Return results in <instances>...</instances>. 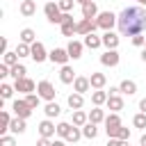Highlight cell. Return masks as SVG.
<instances>
[{
	"instance_id": "obj_1",
	"label": "cell",
	"mask_w": 146,
	"mask_h": 146,
	"mask_svg": "<svg viewBox=\"0 0 146 146\" xmlns=\"http://www.w3.org/2000/svg\"><path fill=\"white\" fill-rule=\"evenodd\" d=\"M119 32L123 36H135V34H141L146 30V11L141 7H125L121 14H119Z\"/></svg>"
},
{
	"instance_id": "obj_2",
	"label": "cell",
	"mask_w": 146,
	"mask_h": 146,
	"mask_svg": "<svg viewBox=\"0 0 146 146\" xmlns=\"http://www.w3.org/2000/svg\"><path fill=\"white\" fill-rule=\"evenodd\" d=\"M105 132H107V137H116L119 135V130H121V119H119V112H112L110 116H105Z\"/></svg>"
},
{
	"instance_id": "obj_3",
	"label": "cell",
	"mask_w": 146,
	"mask_h": 146,
	"mask_svg": "<svg viewBox=\"0 0 146 146\" xmlns=\"http://www.w3.org/2000/svg\"><path fill=\"white\" fill-rule=\"evenodd\" d=\"M116 21H119V16L116 14H112V11H100L98 16H96V23H98V27L100 30H112L114 25H116Z\"/></svg>"
},
{
	"instance_id": "obj_4",
	"label": "cell",
	"mask_w": 146,
	"mask_h": 146,
	"mask_svg": "<svg viewBox=\"0 0 146 146\" xmlns=\"http://www.w3.org/2000/svg\"><path fill=\"white\" fill-rule=\"evenodd\" d=\"M36 94H39L43 100H55V96H57V91H55V87H52L50 80H41V82L36 84Z\"/></svg>"
},
{
	"instance_id": "obj_5",
	"label": "cell",
	"mask_w": 146,
	"mask_h": 146,
	"mask_svg": "<svg viewBox=\"0 0 146 146\" xmlns=\"http://www.w3.org/2000/svg\"><path fill=\"white\" fill-rule=\"evenodd\" d=\"M11 110H14V114H16V116H21V119H27V116L32 114V107L27 105V100H25V98H16V100L11 103Z\"/></svg>"
},
{
	"instance_id": "obj_6",
	"label": "cell",
	"mask_w": 146,
	"mask_h": 146,
	"mask_svg": "<svg viewBox=\"0 0 146 146\" xmlns=\"http://www.w3.org/2000/svg\"><path fill=\"white\" fill-rule=\"evenodd\" d=\"M48 59L52 62V64H66L68 59H71V55H68V50L66 48H52L50 52H48Z\"/></svg>"
},
{
	"instance_id": "obj_7",
	"label": "cell",
	"mask_w": 146,
	"mask_h": 146,
	"mask_svg": "<svg viewBox=\"0 0 146 146\" xmlns=\"http://www.w3.org/2000/svg\"><path fill=\"white\" fill-rule=\"evenodd\" d=\"M96 27H98L96 18H82V21H78V32H75V34H82V36H87V34H91Z\"/></svg>"
},
{
	"instance_id": "obj_8",
	"label": "cell",
	"mask_w": 146,
	"mask_h": 146,
	"mask_svg": "<svg viewBox=\"0 0 146 146\" xmlns=\"http://www.w3.org/2000/svg\"><path fill=\"white\" fill-rule=\"evenodd\" d=\"M14 89L21 91V94H32V91L36 89V84H34V80H30V78L25 75V78H21V80H14Z\"/></svg>"
},
{
	"instance_id": "obj_9",
	"label": "cell",
	"mask_w": 146,
	"mask_h": 146,
	"mask_svg": "<svg viewBox=\"0 0 146 146\" xmlns=\"http://www.w3.org/2000/svg\"><path fill=\"white\" fill-rule=\"evenodd\" d=\"M55 132H57V125L52 123V119H48V116H46V119L39 123V135H41V137L52 139V137H55Z\"/></svg>"
},
{
	"instance_id": "obj_10",
	"label": "cell",
	"mask_w": 146,
	"mask_h": 146,
	"mask_svg": "<svg viewBox=\"0 0 146 146\" xmlns=\"http://www.w3.org/2000/svg\"><path fill=\"white\" fill-rule=\"evenodd\" d=\"M30 57H32L36 64H41V62L48 59V52H46V48H43L41 41H34V43H32V52H30Z\"/></svg>"
},
{
	"instance_id": "obj_11",
	"label": "cell",
	"mask_w": 146,
	"mask_h": 146,
	"mask_svg": "<svg viewBox=\"0 0 146 146\" xmlns=\"http://www.w3.org/2000/svg\"><path fill=\"white\" fill-rule=\"evenodd\" d=\"M59 27H62V34H64V36H73V34L78 32V23L73 21V16H71V14L66 16V21H64Z\"/></svg>"
},
{
	"instance_id": "obj_12",
	"label": "cell",
	"mask_w": 146,
	"mask_h": 146,
	"mask_svg": "<svg viewBox=\"0 0 146 146\" xmlns=\"http://www.w3.org/2000/svg\"><path fill=\"white\" fill-rule=\"evenodd\" d=\"M103 46H105L107 50H116V46H119V34H114L112 30H107V32L103 34Z\"/></svg>"
},
{
	"instance_id": "obj_13",
	"label": "cell",
	"mask_w": 146,
	"mask_h": 146,
	"mask_svg": "<svg viewBox=\"0 0 146 146\" xmlns=\"http://www.w3.org/2000/svg\"><path fill=\"white\" fill-rule=\"evenodd\" d=\"M100 64L103 66H116L119 64V52L116 50H105L100 55Z\"/></svg>"
},
{
	"instance_id": "obj_14",
	"label": "cell",
	"mask_w": 146,
	"mask_h": 146,
	"mask_svg": "<svg viewBox=\"0 0 146 146\" xmlns=\"http://www.w3.org/2000/svg\"><path fill=\"white\" fill-rule=\"evenodd\" d=\"M91 89V82H89V78H84V75H78L75 80H73V91H78V94H84V91H89Z\"/></svg>"
},
{
	"instance_id": "obj_15",
	"label": "cell",
	"mask_w": 146,
	"mask_h": 146,
	"mask_svg": "<svg viewBox=\"0 0 146 146\" xmlns=\"http://www.w3.org/2000/svg\"><path fill=\"white\" fill-rule=\"evenodd\" d=\"M78 75H75V71L68 66V64H64L62 66V71H59V80L64 82V84H73V80H75Z\"/></svg>"
},
{
	"instance_id": "obj_16",
	"label": "cell",
	"mask_w": 146,
	"mask_h": 146,
	"mask_svg": "<svg viewBox=\"0 0 146 146\" xmlns=\"http://www.w3.org/2000/svg\"><path fill=\"white\" fill-rule=\"evenodd\" d=\"M66 103H68V107H71V110H82V105H84V94L73 91V94L66 98Z\"/></svg>"
},
{
	"instance_id": "obj_17",
	"label": "cell",
	"mask_w": 146,
	"mask_h": 146,
	"mask_svg": "<svg viewBox=\"0 0 146 146\" xmlns=\"http://www.w3.org/2000/svg\"><path fill=\"white\" fill-rule=\"evenodd\" d=\"M18 9H21V14H23L25 18H30V16L36 14V2H34V0H23Z\"/></svg>"
},
{
	"instance_id": "obj_18",
	"label": "cell",
	"mask_w": 146,
	"mask_h": 146,
	"mask_svg": "<svg viewBox=\"0 0 146 146\" xmlns=\"http://www.w3.org/2000/svg\"><path fill=\"white\" fill-rule=\"evenodd\" d=\"M98 14H100V11H98V7H96L94 0H89V2L82 5V18H96Z\"/></svg>"
},
{
	"instance_id": "obj_19",
	"label": "cell",
	"mask_w": 146,
	"mask_h": 146,
	"mask_svg": "<svg viewBox=\"0 0 146 146\" xmlns=\"http://www.w3.org/2000/svg\"><path fill=\"white\" fill-rule=\"evenodd\" d=\"M82 48H84V43H80V41H75V39L66 46V50H68L71 59H80V57H82Z\"/></svg>"
},
{
	"instance_id": "obj_20",
	"label": "cell",
	"mask_w": 146,
	"mask_h": 146,
	"mask_svg": "<svg viewBox=\"0 0 146 146\" xmlns=\"http://www.w3.org/2000/svg\"><path fill=\"white\" fill-rule=\"evenodd\" d=\"M107 98H110V94H107V91H103V89H94V91H91V103H94L96 107L105 105V103H107Z\"/></svg>"
},
{
	"instance_id": "obj_21",
	"label": "cell",
	"mask_w": 146,
	"mask_h": 146,
	"mask_svg": "<svg viewBox=\"0 0 146 146\" xmlns=\"http://www.w3.org/2000/svg\"><path fill=\"white\" fill-rule=\"evenodd\" d=\"M105 105H107V110H112V112H121V110H123V98H121L119 94H114V96L107 98Z\"/></svg>"
},
{
	"instance_id": "obj_22",
	"label": "cell",
	"mask_w": 146,
	"mask_h": 146,
	"mask_svg": "<svg viewBox=\"0 0 146 146\" xmlns=\"http://www.w3.org/2000/svg\"><path fill=\"white\" fill-rule=\"evenodd\" d=\"M82 43H84L87 48L96 50V48H100V46H103V36H96V34L91 32V34H87V36H84V41H82Z\"/></svg>"
},
{
	"instance_id": "obj_23",
	"label": "cell",
	"mask_w": 146,
	"mask_h": 146,
	"mask_svg": "<svg viewBox=\"0 0 146 146\" xmlns=\"http://www.w3.org/2000/svg\"><path fill=\"white\" fill-rule=\"evenodd\" d=\"M89 82H91V89H103L105 82H107V78H105V73H91Z\"/></svg>"
},
{
	"instance_id": "obj_24",
	"label": "cell",
	"mask_w": 146,
	"mask_h": 146,
	"mask_svg": "<svg viewBox=\"0 0 146 146\" xmlns=\"http://www.w3.org/2000/svg\"><path fill=\"white\" fill-rule=\"evenodd\" d=\"M43 112H46V116H48V119H57V116H59V112H62V107H59L55 100H48V103H46V107H43Z\"/></svg>"
},
{
	"instance_id": "obj_25",
	"label": "cell",
	"mask_w": 146,
	"mask_h": 146,
	"mask_svg": "<svg viewBox=\"0 0 146 146\" xmlns=\"http://www.w3.org/2000/svg\"><path fill=\"white\" fill-rule=\"evenodd\" d=\"M119 89H121V94L132 96V94H137V82H135V80H123V82L119 84Z\"/></svg>"
},
{
	"instance_id": "obj_26",
	"label": "cell",
	"mask_w": 146,
	"mask_h": 146,
	"mask_svg": "<svg viewBox=\"0 0 146 146\" xmlns=\"http://www.w3.org/2000/svg\"><path fill=\"white\" fill-rule=\"evenodd\" d=\"M9 130H11L14 135H23V132H25V119H21V116L11 119V125H9Z\"/></svg>"
},
{
	"instance_id": "obj_27",
	"label": "cell",
	"mask_w": 146,
	"mask_h": 146,
	"mask_svg": "<svg viewBox=\"0 0 146 146\" xmlns=\"http://www.w3.org/2000/svg\"><path fill=\"white\" fill-rule=\"evenodd\" d=\"M89 121H91V123H96V125H98V123H103V121H105V112H103L100 107H96V105H94V110L89 112Z\"/></svg>"
},
{
	"instance_id": "obj_28",
	"label": "cell",
	"mask_w": 146,
	"mask_h": 146,
	"mask_svg": "<svg viewBox=\"0 0 146 146\" xmlns=\"http://www.w3.org/2000/svg\"><path fill=\"white\" fill-rule=\"evenodd\" d=\"M89 123V114L82 110H73V125H84Z\"/></svg>"
},
{
	"instance_id": "obj_29",
	"label": "cell",
	"mask_w": 146,
	"mask_h": 146,
	"mask_svg": "<svg viewBox=\"0 0 146 146\" xmlns=\"http://www.w3.org/2000/svg\"><path fill=\"white\" fill-rule=\"evenodd\" d=\"M96 135H98V128H96V123H84L82 125V137H87V139H96Z\"/></svg>"
},
{
	"instance_id": "obj_30",
	"label": "cell",
	"mask_w": 146,
	"mask_h": 146,
	"mask_svg": "<svg viewBox=\"0 0 146 146\" xmlns=\"http://www.w3.org/2000/svg\"><path fill=\"white\" fill-rule=\"evenodd\" d=\"M21 41L32 46V43L36 41V34H34V30H32V27H25V30H21Z\"/></svg>"
},
{
	"instance_id": "obj_31",
	"label": "cell",
	"mask_w": 146,
	"mask_h": 146,
	"mask_svg": "<svg viewBox=\"0 0 146 146\" xmlns=\"http://www.w3.org/2000/svg\"><path fill=\"white\" fill-rule=\"evenodd\" d=\"M80 137H82V130H80V125H71V130H68V135H66L64 139H66L68 144H75Z\"/></svg>"
},
{
	"instance_id": "obj_32",
	"label": "cell",
	"mask_w": 146,
	"mask_h": 146,
	"mask_svg": "<svg viewBox=\"0 0 146 146\" xmlns=\"http://www.w3.org/2000/svg\"><path fill=\"white\" fill-rule=\"evenodd\" d=\"M9 125H11V116H9V112H2L0 114V135H7Z\"/></svg>"
},
{
	"instance_id": "obj_33",
	"label": "cell",
	"mask_w": 146,
	"mask_h": 146,
	"mask_svg": "<svg viewBox=\"0 0 146 146\" xmlns=\"http://www.w3.org/2000/svg\"><path fill=\"white\" fill-rule=\"evenodd\" d=\"M14 52H16L18 57H30V52H32V46H30V43H23V41H21V43L16 46V50H14Z\"/></svg>"
},
{
	"instance_id": "obj_34",
	"label": "cell",
	"mask_w": 146,
	"mask_h": 146,
	"mask_svg": "<svg viewBox=\"0 0 146 146\" xmlns=\"http://www.w3.org/2000/svg\"><path fill=\"white\" fill-rule=\"evenodd\" d=\"M25 75H27V68H25L23 64L11 66V78H14V80H21V78H25Z\"/></svg>"
},
{
	"instance_id": "obj_35",
	"label": "cell",
	"mask_w": 146,
	"mask_h": 146,
	"mask_svg": "<svg viewBox=\"0 0 146 146\" xmlns=\"http://www.w3.org/2000/svg\"><path fill=\"white\" fill-rule=\"evenodd\" d=\"M2 64H7V66H16V64H18V55L7 50V52L2 55Z\"/></svg>"
},
{
	"instance_id": "obj_36",
	"label": "cell",
	"mask_w": 146,
	"mask_h": 146,
	"mask_svg": "<svg viewBox=\"0 0 146 146\" xmlns=\"http://www.w3.org/2000/svg\"><path fill=\"white\" fill-rule=\"evenodd\" d=\"M14 91H16V89H14L11 84H7V82H2V84H0V96H2V100L11 98V96H14Z\"/></svg>"
},
{
	"instance_id": "obj_37",
	"label": "cell",
	"mask_w": 146,
	"mask_h": 146,
	"mask_svg": "<svg viewBox=\"0 0 146 146\" xmlns=\"http://www.w3.org/2000/svg\"><path fill=\"white\" fill-rule=\"evenodd\" d=\"M25 100H27V105L34 110V107H39V103H41L43 98H41L39 94H34V91H32V94H25Z\"/></svg>"
},
{
	"instance_id": "obj_38",
	"label": "cell",
	"mask_w": 146,
	"mask_h": 146,
	"mask_svg": "<svg viewBox=\"0 0 146 146\" xmlns=\"http://www.w3.org/2000/svg\"><path fill=\"white\" fill-rule=\"evenodd\" d=\"M132 125H135V128H146V114H144V112L135 114V119H132Z\"/></svg>"
},
{
	"instance_id": "obj_39",
	"label": "cell",
	"mask_w": 146,
	"mask_h": 146,
	"mask_svg": "<svg viewBox=\"0 0 146 146\" xmlns=\"http://www.w3.org/2000/svg\"><path fill=\"white\" fill-rule=\"evenodd\" d=\"M68 130H71V123H66V121H62V123H57V135L64 139L66 135H68Z\"/></svg>"
},
{
	"instance_id": "obj_40",
	"label": "cell",
	"mask_w": 146,
	"mask_h": 146,
	"mask_svg": "<svg viewBox=\"0 0 146 146\" xmlns=\"http://www.w3.org/2000/svg\"><path fill=\"white\" fill-rule=\"evenodd\" d=\"M57 5H59V9H62V11H66V14H68V11L73 9L75 0H57Z\"/></svg>"
},
{
	"instance_id": "obj_41",
	"label": "cell",
	"mask_w": 146,
	"mask_h": 146,
	"mask_svg": "<svg viewBox=\"0 0 146 146\" xmlns=\"http://www.w3.org/2000/svg\"><path fill=\"white\" fill-rule=\"evenodd\" d=\"M0 146H16V139L11 135H0Z\"/></svg>"
},
{
	"instance_id": "obj_42",
	"label": "cell",
	"mask_w": 146,
	"mask_h": 146,
	"mask_svg": "<svg viewBox=\"0 0 146 146\" xmlns=\"http://www.w3.org/2000/svg\"><path fill=\"white\" fill-rule=\"evenodd\" d=\"M107 146H128L125 139H119V137H110L107 139Z\"/></svg>"
},
{
	"instance_id": "obj_43",
	"label": "cell",
	"mask_w": 146,
	"mask_h": 146,
	"mask_svg": "<svg viewBox=\"0 0 146 146\" xmlns=\"http://www.w3.org/2000/svg\"><path fill=\"white\" fill-rule=\"evenodd\" d=\"M132 43H135V46H146V36H144V34H135V36H132Z\"/></svg>"
},
{
	"instance_id": "obj_44",
	"label": "cell",
	"mask_w": 146,
	"mask_h": 146,
	"mask_svg": "<svg viewBox=\"0 0 146 146\" xmlns=\"http://www.w3.org/2000/svg\"><path fill=\"white\" fill-rule=\"evenodd\" d=\"M116 137H119V139H125V141H130V130L121 125V130H119V135H116Z\"/></svg>"
},
{
	"instance_id": "obj_45",
	"label": "cell",
	"mask_w": 146,
	"mask_h": 146,
	"mask_svg": "<svg viewBox=\"0 0 146 146\" xmlns=\"http://www.w3.org/2000/svg\"><path fill=\"white\" fill-rule=\"evenodd\" d=\"M36 146H52V139H48V137H39Z\"/></svg>"
},
{
	"instance_id": "obj_46",
	"label": "cell",
	"mask_w": 146,
	"mask_h": 146,
	"mask_svg": "<svg viewBox=\"0 0 146 146\" xmlns=\"http://www.w3.org/2000/svg\"><path fill=\"white\" fill-rule=\"evenodd\" d=\"M52 146H66V139H52Z\"/></svg>"
},
{
	"instance_id": "obj_47",
	"label": "cell",
	"mask_w": 146,
	"mask_h": 146,
	"mask_svg": "<svg viewBox=\"0 0 146 146\" xmlns=\"http://www.w3.org/2000/svg\"><path fill=\"white\" fill-rule=\"evenodd\" d=\"M139 110L146 114V98H141V100H139Z\"/></svg>"
},
{
	"instance_id": "obj_48",
	"label": "cell",
	"mask_w": 146,
	"mask_h": 146,
	"mask_svg": "<svg viewBox=\"0 0 146 146\" xmlns=\"http://www.w3.org/2000/svg\"><path fill=\"white\" fill-rule=\"evenodd\" d=\"M139 144H141V146H146V135H141V139H139Z\"/></svg>"
},
{
	"instance_id": "obj_49",
	"label": "cell",
	"mask_w": 146,
	"mask_h": 146,
	"mask_svg": "<svg viewBox=\"0 0 146 146\" xmlns=\"http://www.w3.org/2000/svg\"><path fill=\"white\" fill-rule=\"evenodd\" d=\"M141 59H144V62H146V48H144V50H141Z\"/></svg>"
},
{
	"instance_id": "obj_50",
	"label": "cell",
	"mask_w": 146,
	"mask_h": 146,
	"mask_svg": "<svg viewBox=\"0 0 146 146\" xmlns=\"http://www.w3.org/2000/svg\"><path fill=\"white\" fill-rule=\"evenodd\" d=\"M75 2H80V5H84V2H89V0H75Z\"/></svg>"
},
{
	"instance_id": "obj_51",
	"label": "cell",
	"mask_w": 146,
	"mask_h": 146,
	"mask_svg": "<svg viewBox=\"0 0 146 146\" xmlns=\"http://www.w3.org/2000/svg\"><path fill=\"white\" fill-rule=\"evenodd\" d=\"M137 2H139V5H146V0H137Z\"/></svg>"
},
{
	"instance_id": "obj_52",
	"label": "cell",
	"mask_w": 146,
	"mask_h": 146,
	"mask_svg": "<svg viewBox=\"0 0 146 146\" xmlns=\"http://www.w3.org/2000/svg\"><path fill=\"white\" fill-rule=\"evenodd\" d=\"M144 48H146V46H144Z\"/></svg>"
},
{
	"instance_id": "obj_53",
	"label": "cell",
	"mask_w": 146,
	"mask_h": 146,
	"mask_svg": "<svg viewBox=\"0 0 146 146\" xmlns=\"http://www.w3.org/2000/svg\"><path fill=\"white\" fill-rule=\"evenodd\" d=\"M139 146H141V144H139Z\"/></svg>"
}]
</instances>
